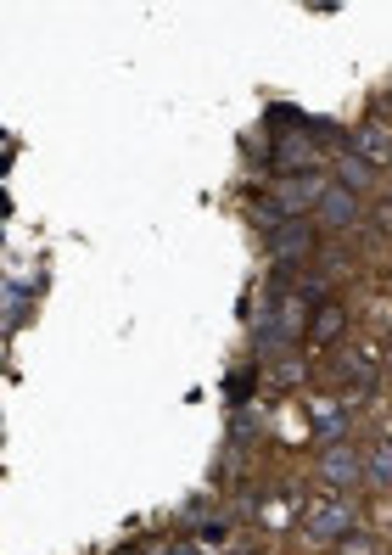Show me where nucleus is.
I'll use <instances>...</instances> for the list:
<instances>
[{
    "label": "nucleus",
    "instance_id": "nucleus-10",
    "mask_svg": "<svg viewBox=\"0 0 392 555\" xmlns=\"http://www.w3.org/2000/svg\"><path fill=\"white\" fill-rule=\"evenodd\" d=\"M342 432H348V415L336 410V404H314V438L331 449V443H342Z\"/></svg>",
    "mask_w": 392,
    "mask_h": 555
},
{
    "label": "nucleus",
    "instance_id": "nucleus-9",
    "mask_svg": "<svg viewBox=\"0 0 392 555\" xmlns=\"http://www.w3.org/2000/svg\"><path fill=\"white\" fill-rule=\"evenodd\" d=\"M370 174H376V163H364L359 152H348L342 163H336V185H348L353 197H359V191H370Z\"/></svg>",
    "mask_w": 392,
    "mask_h": 555
},
{
    "label": "nucleus",
    "instance_id": "nucleus-13",
    "mask_svg": "<svg viewBox=\"0 0 392 555\" xmlns=\"http://www.w3.org/2000/svg\"><path fill=\"white\" fill-rule=\"evenodd\" d=\"M168 555H202V550H196V544H174Z\"/></svg>",
    "mask_w": 392,
    "mask_h": 555
},
{
    "label": "nucleus",
    "instance_id": "nucleus-8",
    "mask_svg": "<svg viewBox=\"0 0 392 555\" xmlns=\"http://www.w3.org/2000/svg\"><path fill=\"white\" fill-rule=\"evenodd\" d=\"M359 152H364V163H392V129L387 124H364L359 129Z\"/></svg>",
    "mask_w": 392,
    "mask_h": 555
},
{
    "label": "nucleus",
    "instance_id": "nucleus-6",
    "mask_svg": "<svg viewBox=\"0 0 392 555\" xmlns=\"http://www.w3.org/2000/svg\"><path fill=\"white\" fill-rule=\"evenodd\" d=\"M342 387H348V399H370V393H376V365L348 354L342 359Z\"/></svg>",
    "mask_w": 392,
    "mask_h": 555
},
{
    "label": "nucleus",
    "instance_id": "nucleus-2",
    "mask_svg": "<svg viewBox=\"0 0 392 555\" xmlns=\"http://www.w3.org/2000/svg\"><path fill=\"white\" fill-rule=\"evenodd\" d=\"M353 522H359V516H353L348 499H314V505L303 511V533L314 544H342L353 533Z\"/></svg>",
    "mask_w": 392,
    "mask_h": 555
},
{
    "label": "nucleus",
    "instance_id": "nucleus-7",
    "mask_svg": "<svg viewBox=\"0 0 392 555\" xmlns=\"http://www.w3.org/2000/svg\"><path fill=\"white\" fill-rule=\"evenodd\" d=\"M342 326H348V314L336 309V303H320V309L308 314V342H336Z\"/></svg>",
    "mask_w": 392,
    "mask_h": 555
},
{
    "label": "nucleus",
    "instance_id": "nucleus-4",
    "mask_svg": "<svg viewBox=\"0 0 392 555\" xmlns=\"http://www.w3.org/2000/svg\"><path fill=\"white\" fill-rule=\"evenodd\" d=\"M308 247H314V225H308V219H280V225L269 230V253H275L280 264L303 258Z\"/></svg>",
    "mask_w": 392,
    "mask_h": 555
},
{
    "label": "nucleus",
    "instance_id": "nucleus-3",
    "mask_svg": "<svg viewBox=\"0 0 392 555\" xmlns=\"http://www.w3.org/2000/svg\"><path fill=\"white\" fill-rule=\"evenodd\" d=\"M320 477L331 488H353L364 477V455L353 443H331V449H320Z\"/></svg>",
    "mask_w": 392,
    "mask_h": 555
},
{
    "label": "nucleus",
    "instance_id": "nucleus-12",
    "mask_svg": "<svg viewBox=\"0 0 392 555\" xmlns=\"http://www.w3.org/2000/svg\"><path fill=\"white\" fill-rule=\"evenodd\" d=\"M297 376H303V365H297V359H286V365H280V370H275V382H280V387H292V382H297Z\"/></svg>",
    "mask_w": 392,
    "mask_h": 555
},
{
    "label": "nucleus",
    "instance_id": "nucleus-5",
    "mask_svg": "<svg viewBox=\"0 0 392 555\" xmlns=\"http://www.w3.org/2000/svg\"><path fill=\"white\" fill-rule=\"evenodd\" d=\"M320 219L325 225H353V219H359V197H353L348 185H331L320 197Z\"/></svg>",
    "mask_w": 392,
    "mask_h": 555
},
{
    "label": "nucleus",
    "instance_id": "nucleus-1",
    "mask_svg": "<svg viewBox=\"0 0 392 555\" xmlns=\"http://www.w3.org/2000/svg\"><path fill=\"white\" fill-rule=\"evenodd\" d=\"M325 191H331V185L320 180V169H314V174H280L275 191H269L264 219H275V225H280V219H297L303 208H314V202H320Z\"/></svg>",
    "mask_w": 392,
    "mask_h": 555
},
{
    "label": "nucleus",
    "instance_id": "nucleus-14",
    "mask_svg": "<svg viewBox=\"0 0 392 555\" xmlns=\"http://www.w3.org/2000/svg\"><path fill=\"white\" fill-rule=\"evenodd\" d=\"M129 555H152V550H129Z\"/></svg>",
    "mask_w": 392,
    "mask_h": 555
},
{
    "label": "nucleus",
    "instance_id": "nucleus-11",
    "mask_svg": "<svg viewBox=\"0 0 392 555\" xmlns=\"http://www.w3.org/2000/svg\"><path fill=\"white\" fill-rule=\"evenodd\" d=\"M364 477H370L376 488H392V438L370 449V460H364Z\"/></svg>",
    "mask_w": 392,
    "mask_h": 555
}]
</instances>
